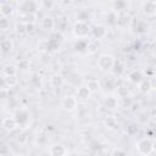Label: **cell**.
I'll list each match as a JSON object with an SVG mask.
<instances>
[{"mask_svg": "<svg viewBox=\"0 0 156 156\" xmlns=\"http://www.w3.org/2000/svg\"><path fill=\"white\" fill-rule=\"evenodd\" d=\"M111 156H127V152L123 149H115L112 151Z\"/></svg>", "mask_w": 156, "mask_h": 156, "instance_id": "obj_33", "label": "cell"}, {"mask_svg": "<svg viewBox=\"0 0 156 156\" xmlns=\"http://www.w3.org/2000/svg\"><path fill=\"white\" fill-rule=\"evenodd\" d=\"M0 48H1V51H2V52H10V51L13 49V43H12L11 39L5 38V39L1 40Z\"/></svg>", "mask_w": 156, "mask_h": 156, "instance_id": "obj_16", "label": "cell"}, {"mask_svg": "<svg viewBox=\"0 0 156 156\" xmlns=\"http://www.w3.org/2000/svg\"><path fill=\"white\" fill-rule=\"evenodd\" d=\"M136 150L141 155H149L152 151V141L149 138H143L136 143Z\"/></svg>", "mask_w": 156, "mask_h": 156, "instance_id": "obj_4", "label": "cell"}, {"mask_svg": "<svg viewBox=\"0 0 156 156\" xmlns=\"http://www.w3.org/2000/svg\"><path fill=\"white\" fill-rule=\"evenodd\" d=\"M23 18L26 20V21H24L26 23H33V24H35V21H37V12L28 13V15L23 16Z\"/></svg>", "mask_w": 156, "mask_h": 156, "instance_id": "obj_26", "label": "cell"}, {"mask_svg": "<svg viewBox=\"0 0 156 156\" xmlns=\"http://www.w3.org/2000/svg\"><path fill=\"white\" fill-rule=\"evenodd\" d=\"M91 95V91L87 88V85H82L77 89L76 91V98L79 99V100H88Z\"/></svg>", "mask_w": 156, "mask_h": 156, "instance_id": "obj_10", "label": "cell"}, {"mask_svg": "<svg viewBox=\"0 0 156 156\" xmlns=\"http://www.w3.org/2000/svg\"><path fill=\"white\" fill-rule=\"evenodd\" d=\"M96 49H98V43L96 41H89L88 43V50L90 52H94Z\"/></svg>", "mask_w": 156, "mask_h": 156, "instance_id": "obj_34", "label": "cell"}, {"mask_svg": "<svg viewBox=\"0 0 156 156\" xmlns=\"http://www.w3.org/2000/svg\"><path fill=\"white\" fill-rule=\"evenodd\" d=\"M18 12L22 15V16H26L28 13H33L37 11L38 9V2L35 1H32V0H26V1H21L18 4Z\"/></svg>", "mask_w": 156, "mask_h": 156, "instance_id": "obj_2", "label": "cell"}, {"mask_svg": "<svg viewBox=\"0 0 156 156\" xmlns=\"http://www.w3.org/2000/svg\"><path fill=\"white\" fill-rule=\"evenodd\" d=\"M117 95H118L119 98H127V96L129 95V90H128L126 87L121 85V87L117 88Z\"/></svg>", "mask_w": 156, "mask_h": 156, "instance_id": "obj_28", "label": "cell"}, {"mask_svg": "<svg viewBox=\"0 0 156 156\" xmlns=\"http://www.w3.org/2000/svg\"><path fill=\"white\" fill-rule=\"evenodd\" d=\"M35 24H33V23H27V33L28 34H30V33H33L35 29Z\"/></svg>", "mask_w": 156, "mask_h": 156, "instance_id": "obj_36", "label": "cell"}, {"mask_svg": "<svg viewBox=\"0 0 156 156\" xmlns=\"http://www.w3.org/2000/svg\"><path fill=\"white\" fill-rule=\"evenodd\" d=\"M41 27H43L44 29H52V28L55 27V21H54V18L50 17V16H45V17L43 18V21H41Z\"/></svg>", "mask_w": 156, "mask_h": 156, "instance_id": "obj_20", "label": "cell"}, {"mask_svg": "<svg viewBox=\"0 0 156 156\" xmlns=\"http://www.w3.org/2000/svg\"><path fill=\"white\" fill-rule=\"evenodd\" d=\"M10 28V21L6 17H1L0 20V29L1 30H7Z\"/></svg>", "mask_w": 156, "mask_h": 156, "instance_id": "obj_30", "label": "cell"}, {"mask_svg": "<svg viewBox=\"0 0 156 156\" xmlns=\"http://www.w3.org/2000/svg\"><path fill=\"white\" fill-rule=\"evenodd\" d=\"M127 129H128V134H134V133L138 132V127H136L135 124H130Z\"/></svg>", "mask_w": 156, "mask_h": 156, "instance_id": "obj_35", "label": "cell"}, {"mask_svg": "<svg viewBox=\"0 0 156 156\" xmlns=\"http://www.w3.org/2000/svg\"><path fill=\"white\" fill-rule=\"evenodd\" d=\"M115 58L112 55H108V54H104L99 57L98 60V66L101 71H110L113 68V65H115Z\"/></svg>", "mask_w": 156, "mask_h": 156, "instance_id": "obj_3", "label": "cell"}, {"mask_svg": "<svg viewBox=\"0 0 156 156\" xmlns=\"http://www.w3.org/2000/svg\"><path fill=\"white\" fill-rule=\"evenodd\" d=\"M1 126H2V128H4L5 130L12 132L18 124H17V121L15 119V117H5V118H2Z\"/></svg>", "mask_w": 156, "mask_h": 156, "instance_id": "obj_7", "label": "cell"}, {"mask_svg": "<svg viewBox=\"0 0 156 156\" xmlns=\"http://www.w3.org/2000/svg\"><path fill=\"white\" fill-rule=\"evenodd\" d=\"M91 32H93V35H94L95 39H101L106 35V29L102 26H95L91 29Z\"/></svg>", "mask_w": 156, "mask_h": 156, "instance_id": "obj_18", "label": "cell"}, {"mask_svg": "<svg viewBox=\"0 0 156 156\" xmlns=\"http://www.w3.org/2000/svg\"><path fill=\"white\" fill-rule=\"evenodd\" d=\"M127 7V2L126 1H115L113 2V9L117 10H124Z\"/></svg>", "mask_w": 156, "mask_h": 156, "instance_id": "obj_31", "label": "cell"}, {"mask_svg": "<svg viewBox=\"0 0 156 156\" xmlns=\"http://www.w3.org/2000/svg\"><path fill=\"white\" fill-rule=\"evenodd\" d=\"M78 106V99L74 95H67L62 99V107L66 111H73Z\"/></svg>", "mask_w": 156, "mask_h": 156, "instance_id": "obj_5", "label": "cell"}, {"mask_svg": "<svg viewBox=\"0 0 156 156\" xmlns=\"http://www.w3.org/2000/svg\"><path fill=\"white\" fill-rule=\"evenodd\" d=\"M67 149L62 144H55L50 147V156H66Z\"/></svg>", "mask_w": 156, "mask_h": 156, "instance_id": "obj_9", "label": "cell"}, {"mask_svg": "<svg viewBox=\"0 0 156 156\" xmlns=\"http://www.w3.org/2000/svg\"><path fill=\"white\" fill-rule=\"evenodd\" d=\"M143 79H144V77H143V73L140 71L134 69V71L129 72V74H128V80L133 84H139Z\"/></svg>", "mask_w": 156, "mask_h": 156, "instance_id": "obj_12", "label": "cell"}, {"mask_svg": "<svg viewBox=\"0 0 156 156\" xmlns=\"http://www.w3.org/2000/svg\"><path fill=\"white\" fill-rule=\"evenodd\" d=\"M105 124L108 127V128H115L117 126V121L113 116H108L106 119H105Z\"/></svg>", "mask_w": 156, "mask_h": 156, "instance_id": "obj_29", "label": "cell"}, {"mask_svg": "<svg viewBox=\"0 0 156 156\" xmlns=\"http://www.w3.org/2000/svg\"><path fill=\"white\" fill-rule=\"evenodd\" d=\"M62 83H63V78L58 73H55V74L51 76V78H50V85L52 88H58V87L62 85Z\"/></svg>", "mask_w": 156, "mask_h": 156, "instance_id": "obj_19", "label": "cell"}, {"mask_svg": "<svg viewBox=\"0 0 156 156\" xmlns=\"http://www.w3.org/2000/svg\"><path fill=\"white\" fill-rule=\"evenodd\" d=\"M104 106H105L107 110H113V108H116V107L118 106V100H117V98L113 96V95L107 96V98L105 99V101H104Z\"/></svg>", "mask_w": 156, "mask_h": 156, "instance_id": "obj_13", "label": "cell"}, {"mask_svg": "<svg viewBox=\"0 0 156 156\" xmlns=\"http://www.w3.org/2000/svg\"><path fill=\"white\" fill-rule=\"evenodd\" d=\"M13 6H12V4H10L9 1H2V2H0V13H1V16L2 17H9L10 15H12L13 13Z\"/></svg>", "mask_w": 156, "mask_h": 156, "instance_id": "obj_8", "label": "cell"}, {"mask_svg": "<svg viewBox=\"0 0 156 156\" xmlns=\"http://www.w3.org/2000/svg\"><path fill=\"white\" fill-rule=\"evenodd\" d=\"M88 43L85 39H78V41L74 44V49H77L78 51H82L84 49H88Z\"/></svg>", "mask_w": 156, "mask_h": 156, "instance_id": "obj_24", "label": "cell"}, {"mask_svg": "<svg viewBox=\"0 0 156 156\" xmlns=\"http://www.w3.org/2000/svg\"><path fill=\"white\" fill-rule=\"evenodd\" d=\"M2 83L10 89V88H13L18 84V78H17V76H4Z\"/></svg>", "mask_w": 156, "mask_h": 156, "instance_id": "obj_14", "label": "cell"}, {"mask_svg": "<svg viewBox=\"0 0 156 156\" xmlns=\"http://www.w3.org/2000/svg\"><path fill=\"white\" fill-rule=\"evenodd\" d=\"M138 87H139V90H140L141 93H144V94H145V93H149L150 90H152L149 79H143V80L138 84Z\"/></svg>", "mask_w": 156, "mask_h": 156, "instance_id": "obj_22", "label": "cell"}, {"mask_svg": "<svg viewBox=\"0 0 156 156\" xmlns=\"http://www.w3.org/2000/svg\"><path fill=\"white\" fill-rule=\"evenodd\" d=\"M90 32V27L89 23L85 21H77L74 27H73V34L78 38V39H85L88 37Z\"/></svg>", "mask_w": 156, "mask_h": 156, "instance_id": "obj_1", "label": "cell"}, {"mask_svg": "<svg viewBox=\"0 0 156 156\" xmlns=\"http://www.w3.org/2000/svg\"><path fill=\"white\" fill-rule=\"evenodd\" d=\"M152 151H155V152H156V139L152 141Z\"/></svg>", "mask_w": 156, "mask_h": 156, "instance_id": "obj_39", "label": "cell"}, {"mask_svg": "<svg viewBox=\"0 0 156 156\" xmlns=\"http://www.w3.org/2000/svg\"><path fill=\"white\" fill-rule=\"evenodd\" d=\"M69 156H78V155H76V154H72V155H69Z\"/></svg>", "mask_w": 156, "mask_h": 156, "instance_id": "obj_40", "label": "cell"}, {"mask_svg": "<svg viewBox=\"0 0 156 156\" xmlns=\"http://www.w3.org/2000/svg\"><path fill=\"white\" fill-rule=\"evenodd\" d=\"M7 156H11V155H7Z\"/></svg>", "mask_w": 156, "mask_h": 156, "instance_id": "obj_41", "label": "cell"}, {"mask_svg": "<svg viewBox=\"0 0 156 156\" xmlns=\"http://www.w3.org/2000/svg\"><path fill=\"white\" fill-rule=\"evenodd\" d=\"M143 11L147 16H154L156 15V2L155 1H146L143 4Z\"/></svg>", "mask_w": 156, "mask_h": 156, "instance_id": "obj_11", "label": "cell"}, {"mask_svg": "<svg viewBox=\"0 0 156 156\" xmlns=\"http://www.w3.org/2000/svg\"><path fill=\"white\" fill-rule=\"evenodd\" d=\"M134 30H135L138 34H144V33H146V30H147V24H146L144 21L138 20V21L134 23Z\"/></svg>", "mask_w": 156, "mask_h": 156, "instance_id": "obj_17", "label": "cell"}, {"mask_svg": "<svg viewBox=\"0 0 156 156\" xmlns=\"http://www.w3.org/2000/svg\"><path fill=\"white\" fill-rule=\"evenodd\" d=\"M2 73L4 76H16L17 73V66L15 65H6L4 68H2Z\"/></svg>", "mask_w": 156, "mask_h": 156, "instance_id": "obj_21", "label": "cell"}, {"mask_svg": "<svg viewBox=\"0 0 156 156\" xmlns=\"http://www.w3.org/2000/svg\"><path fill=\"white\" fill-rule=\"evenodd\" d=\"M15 32L17 34H24L27 33V23L24 21H21V22H17L16 26H15Z\"/></svg>", "mask_w": 156, "mask_h": 156, "instance_id": "obj_23", "label": "cell"}, {"mask_svg": "<svg viewBox=\"0 0 156 156\" xmlns=\"http://www.w3.org/2000/svg\"><path fill=\"white\" fill-rule=\"evenodd\" d=\"M150 82V85H151V89H156V77H152L149 79Z\"/></svg>", "mask_w": 156, "mask_h": 156, "instance_id": "obj_38", "label": "cell"}, {"mask_svg": "<svg viewBox=\"0 0 156 156\" xmlns=\"http://www.w3.org/2000/svg\"><path fill=\"white\" fill-rule=\"evenodd\" d=\"M13 117L17 121V124L18 126H24L29 121V113L26 110H17Z\"/></svg>", "mask_w": 156, "mask_h": 156, "instance_id": "obj_6", "label": "cell"}, {"mask_svg": "<svg viewBox=\"0 0 156 156\" xmlns=\"http://www.w3.org/2000/svg\"><path fill=\"white\" fill-rule=\"evenodd\" d=\"M87 88L91 91V94L93 93H96L99 89H100V82H99V79H96V78H90L88 82H87Z\"/></svg>", "mask_w": 156, "mask_h": 156, "instance_id": "obj_15", "label": "cell"}, {"mask_svg": "<svg viewBox=\"0 0 156 156\" xmlns=\"http://www.w3.org/2000/svg\"><path fill=\"white\" fill-rule=\"evenodd\" d=\"M29 67V61L28 60H21L20 62H18V65H17V68H20V69H27Z\"/></svg>", "mask_w": 156, "mask_h": 156, "instance_id": "obj_32", "label": "cell"}, {"mask_svg": "<svg viewBox=\"0 0 156 156\" xmlns=\"http://www.w3.org/2000/svg\"><path fill=\"white\" fill-rule=\"evenodd\" d=\"M41 5H44L46 9H51L54 6V2L52 1H41Z\"/></svg>", "mask_w": 156, "mask_h": 156, "instance_id": "obj_37", "label": "cell"}, {"mask_svg": "<svg viewBox=\"0 0 156 156\" xmlns=\"http://www.w3.org/2000/svg\"><path fill=\"white\" fill-rule=\"evenodd\" d=\"M112 71H113L116 74H119L121 72H123V63H122L119 60H116V61H115V65H113Z\"/></svg>", "mask_w": 156, "mask_h": 156, "instance_id": "obj_27", "label": "cell"}, {"mask_svg": "<svg viewBox=\"0 0 156 156\" xmlns=\"http://www.w3.org/2000/svg\"><path fill=\"white\" fill-rule=\"evenodd\" d=\"M28 139H29V136H28V134L26 132H22V133H20L17 135V143L20 145H26L27 141H28Z\"/></svg>", "mask_w": 156, "mask_h": 156, "instance_id": "obj_25", "label": "cell"}]
</instances>
